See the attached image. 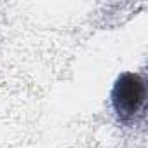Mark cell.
Segmentation results:
<instances>
[{
	"label": "cell",
	"instance_id": "1",
	"mask_svg": "<svg viewBox=\"0 0 148 148\" xmlns=\"http://www.w3.org/2000/svg\"><path fill=\"white\" fill-rule=\"evenodd\" d=\"M146 99V86L138 73L125 71L115 80L110 103L122 124H131L141 113Z\"/></svg>",
	"mask_w": 148,
	"mask_h": 148
}]
</instances>
